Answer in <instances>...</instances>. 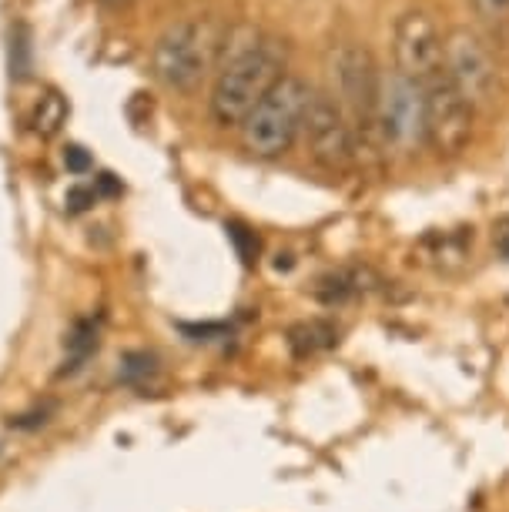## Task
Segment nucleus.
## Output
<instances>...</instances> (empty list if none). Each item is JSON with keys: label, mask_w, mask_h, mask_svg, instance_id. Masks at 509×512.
I'll list each match as a JSON object with an SVG mask.
<instances>
[{"label": "nucleus", "mask_w": 509, "mask_h": 512, "mask_svg": "<svg viewBox=\"0 0 509 512\" xmlns=\"http://www.w3.org/2000/svg\"><path fill=\"white\" fill-rule=\"evenodd\" d=\"M312 98L315 91L309 88V81L285 74L238 128L242 131V144L255 158H282L285 151H292L295 138L305 128V114L312 108Z\"/></svg>", "instance_id": "7ed1b4c3"}, {"label": "nucleus", "mask_w": 509, "mask_h": 512, "mask_svg": "<svg viewBox=\"0 0 509 512\" xmlns=\"http://www.w3.org/2000/svg\"><path fill=\"white\" fill-rule=\"evenodd\" d=\"M422 141L439 158H456L473 141V104L443 74L422 88Z\"/></svg>", "instance_id": "39448f33"}, {"label": "nucleus", "mask_w": 509, "mask_h": 512, "mask_svg": "<svg viewBox=\"0 0 509 512\" xmlns=\"http://www.w3.org/2000/svg\"><path fill=\"white\" fill-rule=\"evenodd\" d=\"M379 138L386 144H406L422 138V91L396 77L392 88H382L379 101Z\"/></svg>", "instance_id": "1a4fd4ad"}, {"label": "nucleus", "mask_w": 509, "mask_h": 512, "mask_svg": "<svg viewBox=\"0 0 509 512\" xmlns=\"http://www.w3.org/2000/svg\"><path fill=\"white\" fill-rule=\"evenodd\" d=\"M446 77L453 81V88L476 108L493 101L496 94V64L493 54L486 51V44L479 41L473 31L456 27L446 37Z\"/></svg>", "instance_id": "0eeeda50"}, {"label": "nucleus", "mask_w": 509, "mask_h": 512, "mask_svg": "<svg viewBox=\"0 0 509 512\" xmlns=\"http://www.w3.org/2000/svg\"><path fill=\"white\" fill-rule=\"evenodd\" d=\"M285 44L272 34L248 31L245 37L228 34L225 57L218 64L215 88L208 98V114L218 128H242L268 91L282 81Z\"/></svg>", "instance_id": "f257e3e1"}, {"label": "nucleus", "mask_w": 509, "mask_h": 512, "mask_svg": "<svg viewBox=\"0 0 509 512\" xmlns=\"http://www.w3.org/2000/svg\"><path fill=\"white\" fill-rule=\"evenodd\" d=\"M335 81L345 108L352 114V134H359L362 144L372 148L379 141V101H382V81L376 71V61L366 47L342 44L335 51Z\"/></svg>", "instance_id": "20e7f679"}, {"label": "nucleus", "mask_w": 509, "mask_h": 512, "mask_svg": "<svg viewBox=\"0 0 509 512\" xmlns=\"http://www.w3.org/2000/svg\"><path fill=\"white\" fill-rule=\"evenodd\" d=\"M496 248L503 251V255L509 258V218L503 221V225L496 228Z\"/></svg>", "instance_id": "2eb2a0df"}, {"label": "nucleus", "mask_w": 509, "mask_h": 512, "mask_svg": "<svg viewBox=\"0 0 509 512\" xmlns=\"http://www.w3.org/2000/svg\"><path fill=\"white\" fill-rule=\"evenodd\" d=\"M94 198H98V191H84V188H74L71 198H67V205H71V211H84L88 205H94Z\"/></svg>", "instance_id": "4468645a"}, {"label": "nucleus", "mask_w": 509, "mask_h": 512, "mask_svg": "<svg viewBox=\"0 0 509 512\" xmlns=\"http://www.w3.org/2000/svg\"><path fill=\"white\" fill-rule=\"evenodd\" d=\"M473 7L486 21H506L509 17V0H473Z\"/></svg>", "instance_id": "f8f14e48"}, {"label": "nucleus", "mask_w": 509, "mask_h": 512, "mask_svg": "<svg viewBox=\"0 0 509 512\" xmlns=\"http://www.w3.org/2000/svg\"><path fill=\"white\" fill-rule=\"evenodd\" d=\"M225 47H228V34L215 21L191 17V21L171 24L158 37L155 51H151L155 77L171 91H195L222 64Z\"/></svg>", "instance_id": "f03ea898"}, {"label": "nucleus", "mask_w": 509, "mask_h": 512, "mask_svg": "<svg viewBox=\"0 0 509 512\" xmlns=\"http://www.w3.org/2000/svg\"><path fill=\"white\" fill-rule=\"evenodd\" d=\"M288 342H292L295 355H315V352H325L339 342V332L329 325V322H302L288 332Z\"/></svg>", "instance_id": "9d476101"}, {"label": "nucleus", "mask_w": 509, "mask_h": 512, "mask_svg": "<svg viewBox=\"0 0 509 512\" xmlns=\"http://www.w3.org/2000/svg\"><path fill=\"white\" fill-rule=\"evenodd\" d=\"M64 164H67L71 171H78V175H81V171H88V168H91V158L84 154V148H67V151H64Z\"/></svg>", "instance_id": "ddd939ff"}, {"label": "nucleus", "mask_w": 509, "mask_h": 512, "mask_svg": "<svg viewBox=\"0 0 509 512\" xmlns=\"http://www.w3.org/2000/svg\"><path fill=\"white\" fill-rule=\"evenodd\" d=\"M67 118V108L64 101L57 98V94H47V98H41V104H37V114H34V128L44 134V138H51V134H57V128L64 124Z\"/></svg>", "instance_id": "9b49d317"}, {"label": "nucleus", "mask_w": 509, "mask_h": 512, "mask_svg": "<svg viewBox=\"0 0 509 512\" xmlns=\"http://www.w3.org/2000/svg\"><path fill=\"white\" fill-rule=\"evenodd\" d=\"M101 4H108V7H128L131 0H101Z\"/></svg>", "instance_id": "dca6fc26"}, {"label": "nucleus", "mask_w": 509, "mask_h": 512, "mask_svg": "<svg viewBox=\"0 0 509 512\" xmlns=\"http://www.w3.org/2000/svg\"><path fill=\"white\" fill-rule=\"evenodd\" d=\"M305 144H309V154L322 168L329 171H342L349 168L355 158V134L352 124L345 118L342 104H335L325 94H315L312 108L305 114Z\"/></svg>", "instance_id": "6e6552de"}, {"label": "nucleus", "mask_w": 509, "mask_h": 512, "mask_svg": "<svg viewBox=\"0 0 509 512\" xmlns=\"http://www.w3.org/2000/svg\"><path fill=\"white\" fill-rule=\"evenodd\" d=\"M392 54L399 77L416 84L419 91L446 74V41L426 11H406L399 17Z\"/></svg>", "instance_id": "423d86ee"}]
</instances>
